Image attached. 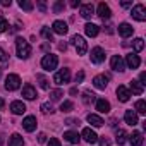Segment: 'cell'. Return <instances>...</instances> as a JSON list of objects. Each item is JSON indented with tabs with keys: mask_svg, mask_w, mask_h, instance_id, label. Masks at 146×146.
Segmentation results:
<instances>
[{
	"mask_svg": "<svg viewBox=\"0 0 146 146\" xmlns=\"http://www.w3.org/2000/svg\"><path fill=\"white\" fill-rule=\"evenodd\" d=\"M16 48H17V57L19 58H29V55H31V46H29V43L24 40V38H17L16 40Z\"/></svg>",
	"mask_w": 146,
	"mask_h": 146,
	"instance_id": "6da1fadb",
	"label": "cell"
},
{
	"mask_svg": "<svg viewBox=\"0 0 146 146\" xmlns=\"http://www.w3.org/2000/svg\"><path fill=\"white\" fill-rule=\"evenodd\" d=\"M57 65H58V58H57V55H52V53H46L43 58H41V67L45 69V70H55L57 69Z\"/></svg>",
	"mask_w": 146,
	"mask_h": 146,
	"instance_id": "7a4b0ae2",
	"label": "cell"
},
{
	"mask_svg": "<svg viewBox=\"0 0 146 146\" xmlns=\"http://www.w3.org/2000/svg\"><path fill=\"white\" fill-rule=\"evenodd\" d=\"M70 81V70L69 69H60V70H57L55 72V76H53V83L55 84H58V86H62V84H65V83H69Z\"/></svg>",
	"mask_w": 146,
	"mask_h": 146,
	"instance_id": "3957f363",
	"label": "cell"
},
{
	"mask_svg": "<svg viewBox=\"0 0 146 146\" xmlns=\"http://www.w3.org/2000/svg\"><path fill=\"white\" fill-rule=\"evenodd\" d=\"M70 41H72V45L76 46V50H78V55H84L86 52H88V43L84 41V38L83 36H79V35H74L70 38Z\"/></svg>",
	"mask_w": 146,
	"mask_h": 146,
	"instance_id": "277c9868",
	"label": "cell"
},
{
	"mask_svg": "<svg viewBox=\"0 0 146 146\" xmlns=\"http://www.w3.org/2000/svg\"><path fill=\"white\" fill-rule=\"evenodd\" d=\"M19 86H21V78H19L17 74H9V76L5 78V90L14 91V90H17Z\"/></svg>",
	"mask_w": 146,
	"mask_h": 146,
	"instance_id": "5b68a950",
	"label": "cell"
},
{
	"mask_svg": "<svg viewBox=\"0 0 146 146\" xmlns=\"http://www.w3.org/2000/svg\"><path fill=\"white\" fill-rule=\"evenodd\" d=\"M131 16H132L136 21H139V23L146 21V7H144L143 4L134 5V7H132V12H131Z\"/></svg>",
	"mask_w": 146,
	"mask_h": 146,
	"instance_id": "8992f818",
	"label": "cell"
},
{
	"mask_svg": "<svg viewBox=\"0 0 146 146\" xmlns=\"http://www.w3.org/2000/svg\"><path fill=\"white\" fill-rule=\"evenodd\" d=\"M96 14L100 16V19L107 21V19H110V16H112V11H110V7H108L105 2H102V4H98V7H96Z\"/></svg>",
	"mask_w": 146,
	"mask_h": 146,
	"instance_id": "52a82bcc",
	"label": "cell"
},
{
	"mask_svg": "<svg viewBox=\"0 0 146 146\" xmlns=\"http://www.w3.org/2000/svg\"><path fill=\"white\" fill-rule=\"evenodd\" d=\"M81 136H83V139H84L86 143H90V144H95V143L98 141L96 132H95L93 129H90V127H84V129H83V132H81Z\"/></svg>",
	"mask_w": 146,
	"mask_h": 146,
	"instance_id": "ba28073f",
	"label": "cell"
},
{
	"mask_svg": "<svg viewBox=\"0 0 146 146\" xmlns=\"http://www.w3.org/2000/svg\"><path fill=\"white\" fill-rule=\"evenodd\" d=\"M103 60H105V52H103V48L95 46V48L91 50V62H93V64H102Z\"/></svg>",
	"mask_w": 146,
	"mask_h": 146,
	"instance_id": "9c48e42d",
	"label": "cell"
},
{
	"mask_svg": "<svg viewBox=\"0 0 146 146\" xmlns=\"http://www.w3.org/2000/svg\"><path fill=\"white\" fill-rule=\"evenodd\" d=\"M110 65H112V69H113V70H117V72L125 70V64H124V60H122V57H120V55H113V57H112V60H110Z\"/></svg>",
	"mask_w": 146,
	"mask_h": 146,
	"instance_id": "30bf717a",
	"label": "cell"
},
{
	"mask_svg": "<svg viewBox=\"0 0 146 146\" xmlns=\"http://www.w3.org/2000/svg\"><path fill=\"white\" fill-rule=\"evenodd\" d=\"M132 33H134V28H132L131 24L122 23V24L119 26V35H120L122 38H129V36H132Z\"/></svg>",
	"mask_w": 146,
	"mask_h": 146,
	"instance_id": "8fae6325",
	"label": "cell"
},
{
	"mask_svg": "<svg viewBox=\"0 0 146 146\" xmlns=\"http://www.w3.org/2000/svg\"><path fill=\"white\" fill-rule=\"evenodd\" d=\"M117 98H119L122 103L129 102V98H131V91H129V88H125V86H119V88H117Z\"/></svg>",
	"mask_w": 146,
	"mask_h": 146,
	"instance_id": "7c38bea8",
	"label": "cell"
},
{
	"mask_svg": "<svg viewBox=\"0 0 146 146\" xmlns=\"http://www.w3.org/2000/svg\"><path fill=\"white\" fill-rule=\"evenodd\" d=\"M23 127H24L28 132H33V131L36 129V117H33V115H28V117L23 120Z\"/></svg>",
	"mask_w": 146,
	"mask_h": 146,
	"instance_id": "4fadbf2b",
	"label": "cell"
},
{
	"mask_svg": "<svg viewBox=\"0 0 146 146\" xmlns=\"http://www.w3.org/2000/svg\"><path fill=\"white\" fill-rule=\"evenodd\" d=\"M52 29H53V33H57V35H65V33L69 31V28H67V24H65L64 21H55V23L52 24Z\"/></svg>",
	"mask_w": 146,
	"mask_h": 146,
	"instance_id": "5bb4252c",
	"label": "cell"
},
{
	"mask_svg": "<svg viewBox=\"0 0 146 146\" xmlns=\"http://www.w3.org/2000/svg\"><path fill=\"white\" fill-rule=\"evenodd\" d=\"M125 62H127V65H129L131 69H137V67L141 65V58H139L136 53H129V55L125 57Z\"/></svg>",
	"mask_w": 146,
	"mask_h": 146,
	"instance_id": "9a60e30c",
	"label": "cell"
},
{
	"mask_svg": "<svg viewBox=\"0 0 146 146\" xmlns=\"http://www.w3.org/2000/svg\"><path fill=\"white\" fill-rule=\"evenodd\" d=\"M93 14H95L93 4H83V5H81V16H83L84 19H91Z\"/></svg>",
	"mask_w": 146,
	"mask_h": 146,
	"instance_id": "2e32d148",
	"label": "cell"
},
{
	"mask_svg": "<svg viewBox=\"0 0 146 146\" xmlns=\"http://www.w3.org/2000/svg\"><path fill=\"white\" fill-rule=\"evenodd\" d=\"M124 119H125V124H129V125H132V127L137 124V113H136L134 110H125Z\"/></svg>",
	"mask_w": 146,
	"mask_h": 146,
	"instance_id": "e0dca14e",
	"label": "cell"
},
{
	"mask_svg": "<svg viewBox=\"0 0 146 146\" xmlns=\"http://www.w3.org/2000/svg\"><path fill=\"white\" fill-rule=\"evenodd\" d=\"M108 81V78L107 76H95V79H93V84H95V88L96 90H105L107 88V83Z\"/></svg>",
	"mask_w": 146,
	"mask_h": 146,
	"instance_id": "ac0fdd59",
	"label": "cell"
},
{
	"mask_svg": "<svg viewBox=\"0 0 146 146\" xmlns=\"http://www.w3.org/2000/svg\"><path fill=\"white\" fill-rule=\"evenodd\" d=\"M23 96H24L26 100H35L38 95H36V90H35L31 84H26V86L23 88Z\"/></svg>",
	"mask_w": 146,
	"mask_h": 146,
	"instance_id": "d6986e66",
	"label": "cell"
},
{
	"mask_svg": "<svg viewBox=\"0 0 146 146\" xmlns=\"http://www.w3.org/2000/svg\"><path fill=\"white\" fill-rule=\"evenodd\" d=\"M96 110L100 113H108L110 112V103L105 98H100V100H96Z\"/></svg>",
	"mask_w": 146,
	"mask_h": 146,
	"instance_id": "ffe728a7",
	"label": "cell"
},
{
	"mask_svg": "<svg viewBox=\"0 0 146 146\" xmlns=\"http://www.w3.org/2000/svg\"><path fill=\"white\" fill-rule=\"evenodd\" d=\"M11 110H12V113H16V115H21V113H24L26 112V105L23 103V102H12L11 103Z\"/></svg>",
	"mask_w": 146,
	"mask_h": 146,
	"instance_id": "44dd1931",
	"label": "cell"
},
{
	"mask_svg": "<svg viewBox=\"0 0 146 146\" xmlns=\"http://www.w3.org/2000/svg\"><path fill=\"white\" fill-rule=\"evenodd\" d=\"M129 137V141H131V144L132 146H143V134L139 132V131H134L131 136H127Z\"/></svg>",
	"mask_w": 146,
	"mask_h": 146,
	"instance_id": "7402d4cb",
	"label": "cell"
},
{
	"mask_svg": "<svg viewBox=\"0 0 146 146\" xmlns=\"http://www.w3.org/2000/svg\"><path fill=\"white\" fill-rule=\"evenodd\" d=\"M129 91L132 93V95H143V91H144V86L139 83V81H131V86H129Z\"/></svg>",
	"mask_w": 146,
	"mask_h": 146,
	"instance_id": "603a6c76",
	"label": "cell"
},
{
	"mask_svg": "<svg viewBox=\"0 0 146 146\" xmlns=\"http://www.w3.org/2000/svg\"><path fill=\"white\" fill-rule=\"evenodd\" d=\"M64 139H67L69 143H72V144H78L79 143V139H81V136L76 132V131H67L65 134H64Z\"/></svg>",
	"mask_w": 146,
	"mask_h": 146,
	"instance_id": "cb8c5ba5",
	"label": "cell"
},
{
	"mask_svg": "<svg viewBox=\"0 0 146 146\" xmlns=\"http://www.w3.org/2000/svg\"><path fill=\"white\" fill-rule=\"evenodd\" d=\"M84 31H86V35H88V36L95 38V36L100 33V26H96V24H93V23H88V24L84 26Z\"/></svg>",
	"mask_w": 146,
	"mask_h": 146,
	"instance_id": "d4e9b609",
	"label": "cell"
},
{
	"mask_svg": "<svg viewBox=\"0 0 146 146\" xmlns=\"http://www.w3.org/2000/svg\"><path fill=\"white\" fill-rule=\"evenodd\" d=\"M88 122L91 124V125H95V127H102L105 122H103V119L100 117V115H96V113H90L88 115Z\"/></svg>",
	"mask_w": 146,
	"mask_h": 146,
	"instance_id": "484cf974",
	"label": "cell"
},
{
	"mask_svg": "<svg viewBox=\"0 0 146 146\" xmlns=\"http://www.w3.org/2000/svg\"><path fill=\"white\" fill-rule=\"evenodd\" d=\"M9 146H24V139H23V136L21 134H12L11 137H9Z\"/></svg>",
	"mask_w": 146,
	"mask_h": 146,
	"instance_id": "4316f807",
	"label": "cell"
},
{
	"mask_svg": "<svg viewBox=\"0 0 146 146\" xmlns=\"http://www.w3.org/2000/svg\"><path fill=\"white\" fill-rule=\"evenodd\" d=\"M115 141H117V144H124L125 141H127V132L124 131V129H119L117 132H115Z\"/></svg>",
	"mask_w": 146,
	"mask_h": 146,
	"instance_id": "83f0119b",
	"label": "cell"
},
{
	"mask_svg": "<svg viewBox=\"0 0 146 146\" xmlns=\"http://www.w3.org/2000/svg\"><path fill=\"white\" fill-rule=\"evenodd\" d=\"M96 102V96L91 93V91H84V95H83V103L84 105H91V103H95Z\"/></svg>",
	"mask_w": 146,
	"mask_h": 146,
	"instance_id": "f1b7e54d",
	"label": "cell"
},
{
	"mask_svg": "<svg viewBox=\"0 0 146 146\" xmlns=\"http://www.w3.org/2000/svg\"><path fill=\"white\" fill-rule=\"evenodd\" d=\"M36 81H38V84H40V88L41 90H48V79L43 76V74H36Z\"/></svg>",
	"mask_w": 146,
	"mask_h": 146,
	"instance_id": "f546056e",
	"label": "cell"
},
{
	"mask_svg": "<svg viewBox=\"0 0 146 146\" xmlns=\"http://www.w3.org/2000/svg\"><path fill=\"white\" fill-rule=\"evenodd\" d=\"M19 7L23 9V11H26V12H31L33 11V2H29V0H21V2H19Z\"/></svg>",
	"mask_w": 146,
	"mask_h": 146,
	"instance_id": "4dcf8cb0",
	"label": "cell"
},
{
	"mask_svg": "<svg viewBox=\"0 0 146 146\" xmlns=\"http://www.w3.org/2000/svg\"><path fill=\"white\" fill-rule=\"evenodd\" d=\"M136 112L141 113V115L146 113V103H144V100H137L136 102Z\"/></svg>",
	"mask_w": 146,
	"mask_h": 146,
	"instance_id": "1f68e13d",
	"label": "cell"
},
{
	"mask_svg": "<svg viewBox=\"0 0 146 146\" xmlns=\"http://www.w3.org/2000/svg\"><path fill=\"white\" fill-rule=\"evenodd\" d=\"M132 45H134V50H136V52H141V50L144 48V40H143V38H136V40L132 41Z\"/></svg>",
	"mask_w": 146,
	"mask_h": 146,
	"instance_id": "d6a6232c",
	"label": "cell"
},
{
	"mask_svg": "<svg viewBox=\"0 0 146 146\" xmlns=\"http://www.w3.org/2000/svg\"><path fill=\"white\" fill-rule=\"evenodd\" d=\"M72 108H74V103H72V102H69V100L62 102V105H60V110H62V112H70Z\"/></svg>",
	"mask_w": 146,
	"mask_h": 146,
	"instance_id": "836d02e7",
	"label": "cell"
},
{
	"mask_svg": "<svg viewBox=\"0 0 146 146\" xmlns=\"http://www.w3.org/2000/svg\"><path fill=\"white\" fill-rule=\"evenodd\" d=\"M41 36L46 38L48 41H52V40H53V31L48 29V28H41Z\"/></svg>",
	"mask_w": 146,
	"mask_h": 146,
	"instance_id": "e575fe53",
	"label": "cell"
},
{
	"mask_svg": "<svg viewBox=\"0 0 146 146\" xmlns=\"http://www.w3.org/2000/svg\"><path fill=\"white\" fill-rule=\"evenodd\" d=\"M50 96H52L53 102H58V100L64 96V93H62V90H52V91H50Z\"/></svg>",
	"mask_w": 146,
	"mask_h": 146,
	"instance_id": "d590c367",
	"label": "cell"
},
{
	"mask_svg": "<svg viewBox=\"0 0 146 146\" xmlns=\"http://www.w3.org/2000/svg\"><path fill=\"white\" fill-rule=\"evenodd\" d=\"M64 7H65V4H64V0H58V2H55V5H53V12H62L64 11Z\"/></svg>",
	"mask_w": 146,
	"mask_h": 146,
	"instance_id": "8d00e7d4",
	"label": "cell"
},
{
	"mask_svg": "<svg viewBox=\"0 0 146 146\" xmlns=\"http://www.w3.org/2000/svg\"><path fill=\"white\" fill-rule=\"evenodd\" d=\"M9 62V55L4 48H0V64H7Z\"/></svg>",
	"mask_w": 146,
	"mask_h": 146,
	"instance_id": "74e56055",
	"label": "cell"
},
{
	"mask_svg": "<svg viewBox=\"0 0 146 146\" xmlns=\"http://www.w3.org/2000/svg\"><path fill=\"white\" fill-rule=\"evenodd\" d=\"M7 28H9V23H7V19H4L2 16H0V33L7 31Z\"/></svg>",
	"mask_w": 146,
	"mask_h": 146,
	"instance_id": "f35d334b",
	"label": "cell"
},
{
	"mask_svg": "<svg viewBox=\"0 0 146 146\" xmlns=\"http://www.w3.org/2000/svg\"><path fill=\"white\" fill-rule=\"evenodd\" d=\"M41 112H43V113H52V112H53V107H52L50 103H43V105H41Z\"/></svg>",
	"mask_w": 146,
	"mask_h": 146,
	"instance_id": "ab89813d",
	"label": "cell"
},
{
	"mask_svg": "<svg viewBox=\"0 0 146 146\" xmlns=\"http://www.w3.org/2000/svg\"><path fill=\"white\" fill-rule=\"evenodd\" d=\"M48 146H60V141H58L57 137H52V139L48 141Z\"/></svg>",
	"mask_w": 146,
	"mask_h": 146,
	"instance_id": "60d3db41",
	"label": "cell"
},
{
	"mask_svg": "<svg viewBox=\"0 0 146 146\" xmlns=\"http://www.w3.org/2000/svg\"><path fill=\"white\" fill-rule=\"evenodd\" d=\"M83 79H84V72L81 70V72H78V74H76V83H83Z\"/></svg>",
	"mask_w": 146,
	"mask_h": 146,
	"instance_id": "b9f144b4",
	"label": "cell"
},
{
	"mask_svg": "<svg viewBox=\"0 0 146 146\" xmlns=\"http://www.w3.org/2000/svg\"><path fill=\"white\" fill-rule=\"evenodd\" d=\"M65 124H67V125H76V124H78V125H79V120H78V119H67Z\"/></svg>",
	"mask_w": 146,
	"mask_h": 146,
	"instance_id": "7bdbcfd3",
	"label": "cell"
},
{
	"mask_svg": "<svg viewBox=\"0 0 146 146\" xmlns=\"http://www.w3.org/2000/svg\"><path fill=\"white\" fill-rule=\"evenodd\" d=\"M100 146H110V141H108V137H105V136H103V137L100 139Z\"/></svg>",
	"mask_w": 146,
	"mask_h": 146,
	"instance_id": "ee69618b",
	"label": "cell"
},
{
	"mask_svg": "<svg viewBox=\"0 0 146 146\" xmlns=\"http://www.w3.org/2000/svg\"><path fill=\"white\" fill-rule=\"evenodd\" d=\"M139 83L144 86L146 84V72H141V74H139Z\"/></svg>",
	"mask_w": 146,
	"mask_h": 146,
	"instance_id": "f6af8a7d",
	"label": "cell"
},
{
	"mask_svg": "<svg viewBox=\"0 0 146 146\" xmlns=\"http://www.w3.org/2000/svg\"><path fill=\"white\" fill-rule=\"evenodd\" d=\"M38 9H40L41 12H45V11H46V4L43 2V0H40V2H38Z\"/></svg>",
	"mask_w": 146,
	"mask_h": 146,
	"instance_id": "bcb514c9",
	"label": "cell"
},
{
	"mask_svg": "<svg viewBox=\"0 0 146 146\" xmlns=\"http://www.w3.org/2000/svg\"><path fill=\"white\" fill-rule=\"evenodd\" d=\"M70 7H81V2H79V0H70Z\"/></svg>",
	"mask_w": 146,
	"mask_h": 146,
	"instance_id": "7dc6e473",
	"label": "cell"
},
{
	"mask_svg": "<svg viewBox=\"0 0 146 146\" xmlns=\"http://www.w3.org/2000/svg\"><path fill=\"white\" fill-rule=\"evenodd\" d=\"M38 141H40V143H45V141H46V136H45L43 132H40V136H38Z\"/></svg>",
	"mask_w": 146,
	"mask_h": 146,
	"instance_id": "c3c4849f",
	"label": "cell"
},
{
	"mask_svg": "<svg viewBox=\"0 0 146 146\" xmlns=\"http://www.w3.org/2000/svg\"><path fill=\"white\" fill-rule=\"evenodd\" d=\"M11 0H2V7H11Z\"/></svg>",
	"mask_w": 146,
	"mask_h": 146,
	"instance_id": "681fc988",
	"label": "cell"
},
{
	"mask_svg": "<svg viewBox=\"0 0 146 146\" xmlns=\"http://www.w3.org/2000/svg\"><path fill=\"white\" fill-rule=\"evenodd\" d=\"M65 48H67L65 43H58V50H64V52H65Z\"/></svg>",
	"mask_w": 146,
	"mask_h": 146,
	"instance_id": "f907efd6",
	"label": "cell"
},
{
	"mask_svg": "<svg viewBox=\"0 0 146 146\" xmlns=\"http://www.w3.org/2000/svg\"><path fill=\"white\" fill-rule=\"evenodd\" d=\"M4 107H5V102H4V98H2V96H0V110H2Z\"/></svg>",
	"mask_w": 146,
	"mask_h": 146,
	"instance_id": "816d5d0a",
	"label": "cell"
},
{
	"mask_svg": "<svg viewBox=\"0 0 146 146\" xmlns=\"http://www.w3.org/2000/svg\"><path fill=\"white\" fill-rule=\"evenodd\" d=\"M120 5H122V7H131V5H132V4H131V2H122V4H120Z\"/></svg>",
	"mask_w": 146,
	"mask_h": 146,
	"instance_id": "f5cc1de1",
	"label": "cell"
},
{
	"mask_svg": "<svg viewBox=\"0 0 146 146\" xmlns=\"http://www.w3.org/2000/svg\"><path fill=\"white\" fill-rule=\"evenodd\" d=\"M0 144H2V137H0Z\"/></svg>",
	"mask_w": 146,
	"mask_h": 146,
	"instance_id": "db71d44e",
	"label": "cell"
},
{
	"mask_svg": "<svg viewBox=\"0 0 146 146\" xmlns=\"http://www.w3.org/2000/svg\"><path fill=\"white\" fill-rule=\"evenodd\" d=\"M0 74H2V70H0Z\"/></svg>",
	"mask_w": 146,
	"mask_h": 146,
	"instance_id": "11a10c76",
	"label": "cell"
}]
</instances>
